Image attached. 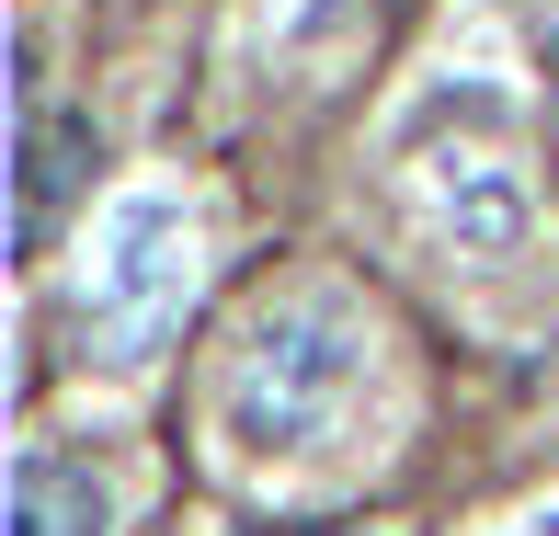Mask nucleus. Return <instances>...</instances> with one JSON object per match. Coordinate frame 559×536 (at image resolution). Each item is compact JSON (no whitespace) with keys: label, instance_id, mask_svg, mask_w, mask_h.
<instances>
[{"label":"nucleus","instance_id":"nucleus-1","mask_svg":"<svg viewBox=\"0 0 559 536\" xmlns=\"http://www.w3.org/2000/svg\"><path fill=\"white\" fill-rule=\"evenodd\" d=\"M354 320L332 297H274L263 320H251L240 366H228V445L240 456H297L320 422L343 412L354 389Z\"/></svg>","mask_w":559,"mask_h":536},{"label":"nucleus","instance_id":"nucleus-2","mask_svg":"<svg viewBox=\"0 0 559 536\" xmlns=\"http://www.w3.org/2000/svg\"><path fill=\"white\" fill-rule=\"evenodd\" d=\"M12 251L23 263H46V240H58L69 194L92 183V115H58L46 92H23V148H12Z\"/></svg>","mask_w":559,"mask_h":536},{"label":"nucleus","instance_id":"nucleus-3","mask_svg":"<svg viewBox=\"0 0 559 536\" xmlns=\"http://www.w3.org/2000/svg\"><path fill=\"white\" fill-rule=\"evenodd\" d=\"M104 525H115V491L92 456H58V445L12 456V536H104Z\"/></svg>","mask_w":559,"mask_h":536},{"label":"nucleus","instance_id":"nucleus-4","mask_svg":"<svg viewBox=\"0 0 559 536\" xmlns=\"http://www.w3.org/2000/svg\"><path fill=\"white\" fill-rule=\"evenodd\" d=\"M537 69H548V104H559V23H548V35H537Z\"/></svg>","mask_w":559,"mask_h":536},{"label":"nucleus","instance_id":"nucleus-5","mask_svg":"<svg viewBox=\"0 0 559 536\" xmlns=\"http://www.w3.org/2000/svg\"><path fill=\"white\" fill-rule=\"evenodd\" d=\"M343 536H354V525H343Z\"/></svg>","mask_w":559,"mask_h":536}]
</instances>
